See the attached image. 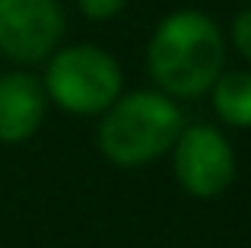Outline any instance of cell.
I'll return each mask as SVG.
<instances>
[{
	"label": "cell",
	"instance_id": "obj_8",
	"mask_svg": "<svg viewBox=\"0 0 251 248\" xmlns=\"http://www.w3.org/2000/svg\"><path fill=\"white\" fill-rule=\"evenodd\" d=\"M229 42H232V48L251 64V6L235 13L232 25H229Z\"/></svg>",
	"mask_w": 251,
	"mask_h": 248
},
{
	"label": "cell",
	"instance_id": "obj_5",
	"mask_svg": "<svg viewBox=\"0 0 251 248\" xmlns=\"http://www.w3.org/2000/svg\"><path fill=\"white\" fill-rule=\"evenodd\" d=\"M61 0H0V54L13 64H42L61 48Z\"/></svg>",
	"mask_w": 251,
	"mask_h": 248
},
{
	"label": "cell",
	"instance_id": "obj_6",
	"mask_svg": "<svg viewBox=\"0 0 251 248\" xmlns=\"http://www.w3.org/2000/svg\"><path fill=\"white\" fill-rule=\"evenodd\" d=\"M48 115L45 83L32 74L13 70L0 76V143H23L38 134Z\"/></svg>",
	"mask_w": 251,
	"mask_h": 248
},
{
	"label": "cell",
	"instance_id": "obj_7",
	"mask_svg": "<svg viewBox=\"0 0 251 248\" xmlns=\"http://www.w3.org/2000/svg\"><path fill=\"white\" fill-rule=\"evenodd\" d=\"M210 105L216 118L229 127H251V74L248 70H229L210 89Z\"/></svg>",
	"mask_w": 251,
	"mask_h": 248
},
{
	"label": "cell",
	"instance_id": "obj_4",
	"mask_svg": "<svg viewBox=\"0 0 251 248\" xmlns=\"http://www.w3.org/2000/svg\"><path fill=\"white\" fill-rule=\"evenodd\" d=\"M175 178L191 198H220L235 178V149L213 124H184L172 147Z\"/></svg>",
	"mask_w": 251,
	"mask_h": 248
},
{
	"label": "cell",
	"instance_id": "obj_1",
	"mask_svg": "<svg viewBox=\"0 0 251 248\" xmlns=\"http://www.w3.org/2000/svg\"><path fill=\"white\" fill-rule=\"evenodd\" d=\"M226 67V38L213 16L201 10H172L156 23L147 45V70L156 89L172 99L210 93Z\"/></svg>",
	"mask_w": 251,
	"mask_h": 248
},
{
	"label": "cell",
	"instance_id": "obj_3",
	"mask_svg": "<svg viewBox=\"0 0 251 248\" xmlns=\"http://www.w3.org/2000/svg\"><path fill=\"white\" fill-rule=\"evenodd\" d=\"M45 93L67 115H102L124 93V70L105 48L89 42L57 48L45 67Z\"/></svg>",
	"mask_w": 251,
	"mask_h": 248
},
{
	"label": "cell",
	"instance_id": "obj_9",
	"mask_svg": "<svg viewBox=\"0 0 251 248\" xmlns=\"http://www.w3.org/2000/svg\"><path fill=\"white\" fill-rule=\"evenodd\" d=\"M127 6V0H76V10L92 23H108Z\"/></svg>",
	"mask_w": 251,
	"mask_h": 248
},
{
	"label": "cell",
	"instance_id": "obj_2",
	"mask_svg": "<svg viewBox=\"0 0 251 248\" xmlns=\"http://www.w3.org/2000/svg\"><path fill=\"white\" fill-rule=\"evenodd\" d=\"M181 130L184 115L172 96L159 89H134L121 93L115 105L102 112L96 143L108 162L137 169L172 153Z\"/></svg>",
	"mask_w": 251,
	"mask_h": 248
}]
</instances>
